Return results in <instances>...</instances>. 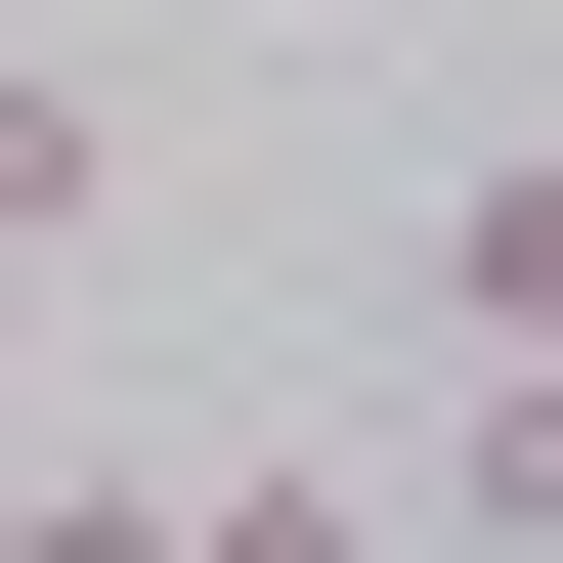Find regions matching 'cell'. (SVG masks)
Instances as JSON below:
<instances>
[{
    "instance_id": "5b68a950",
    "label": "cell",
    "mask_w": 563,
    "mask_h": 563,
    "mask_svg": "<svg viewBox=\"0 0 563 563\" xmlns=\"http://www.w3.org/2000/svg\"><path fill=\"white\" fill-rule=\"evenodd\" d=\"M0 563H174V477H0Z\"/></svg>"
},
{
    "instance_id": "6da1fadb",
    "label": "cell",
    "mask_w": 563,
    "mask_h": 563,
    "mask_svg": "<svg viewBox=\"0 0 563 563\" xmlns=\"http://www.w3.org/2000/svg\"><path fill=\"white\" fill-rule=\"evenodd\" d=\"M174 563H390V477H347V433H217V477H174Z\"/></svg>"
},
{
    "instance_id": "3957f363",
    "label": "cell",
    "mask_w": 563,
    "mask_h": 563,
    "mask_svg": "<svg viewBox=\"0 0 563 563\" xmlns=\"http://www.w3.org/2000/svg\"><path fill=\"white\" fill-rule=\"evenodd\" d=\"M87 217H131V87H44V44H0V261H87Z\"/></svg>"
},
{
    "instance_id": "7a4b0ae2",
    "label": "cell",
    "mask_w": 563,
    "mask_h": 563,
    "mask_svg": "<svg viewBox=\"0 0 563 563\" xmlns=\"http://www.w3.org/2000/svg\"><path fill=\"white\" fill-rule=\"evenodd\" d=\"M433 303H477V390H563V131H520L477 217H433Z\"/></svg>"
},
{
    "instance_id": "277c9868",
    "label": "cell",
    "mask_w": 563,
    "mask_h": 563,
    "mask_svg": "<svg viewBox=\"0 0 563 563\" xmlns=\"http://www.w3.org/2000/svg\"><path fill=\"white\" fill-rule=\"evenodd\" d=\"M433 563H563V390H433Z\"/></svg>"
}]
</instances>
